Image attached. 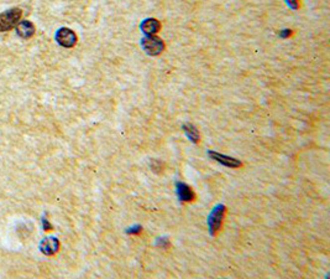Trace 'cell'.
Listing matches in <instances>:
<instances>
[{"instance_id":"6da1fadb","label":"cell","mask_w":330,"mask_h":279,"mask_svg":"<svg viewBox=\"0 0 330 279\" xmlns=\"http://www.w3.org/2000/svg\"><path fill=\"white\" fill-rule=\"evenodd\" d=\"M22 17V10L20 7H12L0 14V32H6L16 27Z\"/></svg>"},{"instance_id":"7a4b0ae2","label":"cell","mask_w":330,"mask_h":279,"mask_svg":"<svg viewBox=\"0 0 330 279\" xmlns=\"http://www.w3.org/2000/svg\"><path fill=\"white\" fill-rule=\"evenodd\" d=\"M225 211H227L225 205L218 204L215 205V206L212 209V211L209 212L207 223H208V228H209L210 236H215L218 232H219L220 228H222Z\"/></svg>"},{"instance_id":"3957f363","label":"cell","mask_w":330,"mask_h":279,"mask_svg":"<svg viewBox=\"0 0 330 279\" xmlns=\"http://www.w3.org/2000/svg\"><path fill=\"white\" fill-rule=\"evenodd\" d=\"M141 46L147 55L159 56L165 50V42L155 35H146L142 37Z\"/></svg>"},{"instance_id":"277c9868","label":"cell","mask_w":330,"mask_h":279,"mask_svg":"<svg viewBox=\"0 0 330 279\" xmlns=\"http://www.w3.org/2000/svg\"><path fill=\"white\" fill-rule=\"evenodd\" d=\"M56 41L61 46L71 49L77 44V35L73 30L68 29V27H61L56 32Z\"/></svg>"},{"instance_id":"5b68a950","label":"cell","mask_w":330,"mask_h":279,"mask_svg":"<svg viewBox=\"0 0 330 279\" xmlns=\"http://www.w3.org/2000/svg\"><path fill=\"white\" fill-rule=\"evenodd\" d=\"M208 156H209L210 159H213L214 161H217V163L222 164V165L227 167H232V169H238V167L243 166V163H241L239 159L225 155V154H220L218 153V151L208 150Z\"/></svg>"},{"instance_id":"8992f818","label":"cell","mask_w":330,"mask_h":279,"mask_svg":"<svg viewBox=\"0 0 330 279\" xmlns=\"http://www.w3.org/2000/svg\"><path fill=\"white\" fill-rule=\"evenodd\" d=\"M176 192H177V197H178L179 201L182 202H190L195 199L194 191H193L192 187H190L189 185H187L186 182L177 181Z\"/></svg>"},{"instance_id":"52a82bcc","label":"cell","mask_w":330,"mask_h":279,"mask_svg":"<svg viewBox=\"0 0 330 279\" xmlns=\"http://www.w3.org/2000/svg\"><path fill=\"white\" fill-rule=\"evenodd\" d=\"M60 250V241L56 237H46L40 243V251L46 256H53Z\"/></svg>"},{"instance_id":"ba28073f","label":"cell","mask_w":330,"mask_h":279,"mask_svg":"<svg viewBox=\"0 0 330 279\" xmlns=\"http://www.w3.org/2000/svg\"><path fill=\"white\" fill-rule=\"evenodd\" d=\"M16 32L22 39H30L35 34V25L29 20H22L16 25Z\"/></svg>"},{"instance_id":"9c48e42d","label":"cell","mask_w":330,"mask_h":279,"mask_svg":"<svg viewBox=\"0 0 330 279\" xmlns=\"http://www.w3.org/2000/svg\"><path fill=\"white\" fill-rule=\"evenodd\" d=\"M140 29L145 35H155L161 29V22H160L159 20L149 17V19L142 20V22L140 24Z\"/></svg>"},{"instance_id":"30bf717a","label":"cell","mask_w":330,"mask_h":279,"mask_svg":"<svg viewBox=\"0 0 330 279\" xmlns=\"http://www.w3.org/2000/svg\"><path fill=\"white\" fill-rule=\"evenodd\" d=\"M182 131L184 132V134L187 136V138L189 139L192 143L197 144L199 141L200 136H199V131L197 129V127L192 123H184L182 126Z\"/></svg>"},{"instance_id":"8fae6325","label":"cell","mask_w":330,"mask_h":279,"mask_svg":"<svg viewBox=\"0 0 330 279\" xmlns=\"http://www.w3.org/2000/svg\"><path fill=\"white\" fill-rule=\"evenodd\" d=\"M156 246L160 248H168L169 240L167 237H159L156 240Z\"/></svg>"},{"instance_id":"7c38bea8","label":"cell","mask_w":330,"mask_h":279,"mask_svg":"<svg viewBox=\"0 0 330 279\" xmlns=\"http://www.w3.org/2000/svg\"><path fill=\"white\" fill-rule=\"evenodd\" d=\"M142 231V226L141 225H134L131 226V227H129L128 230H126V233L128 235H139Z\"/></svg>"},{"instance_id":"4fadbf2b","label":"cell","mask_w":330,"mask_h":279,"mask_svg":"<svg viewBox=\"0 0 330 279\" xmlns=\"http://www.w3.org/2000/svg\"><path fill=\"white\" fill-rule=\"evenodd\" d=\"M286 2H287V5L291 7V9H293V10L298 9V6H299L298 0H286Z\"/></svg>"},{"instance_id":"5bb4252c","label":"cell","mask_w":330,"mask_h":279,"mask_svg":"<svg viewBox=\"0 0 330 279\" xmlns=\"http://www.w3.org/2000/svg\"><path fill=\"white\" fill-rule=\"evenodd\" d=\"M291 35H292L291 29H283V30H281V32H280V36L282 37V39H287V37H289Z\"/></svg>"},{"instance_id":"9a60e30c","label":"cell","mask_w":330,"mask_h":279,"mask_svg":"<svg viewBox=\"0 0 330 279\" xmlns=\"http://www.w3.org/2000/svg\"><path fill=\"white\" fill-rule=\"evenodd\" d=\"M44 227H45V230L48 231V230H52V226L50 225V223L47 222V220L46 219H44Z\"/></svg>"}]
</instances>
